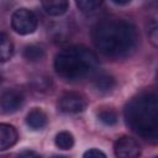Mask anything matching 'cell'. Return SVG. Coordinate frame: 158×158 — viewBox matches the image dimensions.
I'll use <instances>...</instances> for the list:
<instances>
[{"label":"cell","instance_id":"obj_1","mask_svg":"<svg viewBox=\"0 0 158 158\" xmlns=\"http://www.w3.org/2000/svg\"><path fill=\"white\" fill-rule=\"evenodd\" d=\"M91 38L96 49L112 59H123L132 56L139 41L136 27L122 19L99 21L93 27Z\"/></svg>","mask_w":158,"mask_h":158},{"label":"cell","instance_id":"obj_2","mask_svg":"<svg viewBox=\"0 0 158 158\" xmlns=\"http://www.w3.org/2000/svg\"><path fill=\"white\" fill-rule=\"evenodd\" d=\"M99 67L96 54L84 46L62 49L54 58L56 73L67 81H80L95 74Z\"/></svg>","mask_w":158,"mask_h":158},{"label":"cell","instance_id":"obj_3","mask_svg":"<svg viewBox=\"0 0 158 158\" xmlns=\"http://www.w3.org/2000/svg\"><path fill=\"white\" fill-rule=\"evenodd\" d=\"M127 126L143 138L156 141L158 137V102L153 94L133 98L125 109Z\"/></svg>","mask_w":158,"mask_h":158},{"label":"cell","instance_id":"obj_4","mask_svg":"<svg viewBox=\"0 0 158 158\" xmlns=\"http://www.w3.org/2000/svg\"><path fill=\"white\" fill-rule=\"evenodd\" d=\"M11 26L19 35H30L37 28V17L31 10L21 7L12 14Z\"/></svg>","mask_w":158,"mask_h":158},{"label":"cell","instance_id":"obj_5","mask_svg":"<svg viewBox=\"0 0 158 158\" xmlns=\"http://www.w3.org/2000/svg\"><path fill=\"white\" fill-rule=\"evenodd\" d=\"M86 107V100L80 93L69 91L58 100V109L63 114H79Z\"/></svg>","mask_w":158,"mask_h":158},{"label":"cell","instance_id":"obj_6","mask_svg":"<svg viewBox=\"0 0 158 158\" xmlns=\"http://www.w3.org/2000/svg\"><path fill=\"white\" fill-rule=\"evenodd\" d=\"M114 152L116 158H138L141 156V147L136 139L122 136L115 142Z\"/></svg>","mask_w":158,"mask_h":158},{"label":"cell","instance_id":"obj_7","mask_svg":"<svg viewBox=\"0 0 158 158\" xmlns=\"http://www.w3.org/2000/svg\"><path fill=\"white\" fill-rule=\"evenodd\" d=\"M25 102V95L21 90L17 89H7L0 99L1 109L5 114H14L19 111Z\"/></svg>","mask_w":158,"mask_h":158},{"label":"cell","instance_id":"obj_8","mask_svg":"<svg viewBox=\"0 0 158 158\" xmlns=\"http://www.w3.org/2000/svg\"><path fill=\"white\" fill-rule=\"evenodd\" d=\"M19 133L12 125L0 123V151H5L16 144Z\"/></svg>","mask_w":158,"mask_h":158},{"label":"cell","instance_id":"obj_9","mask_svg":"<svg viewBox=\"0 0 158 158\" xmlns=\"http://www.w3.org/2000/svg\"><path fill=\"white\" fill-rule=\"evenodd\" d=\"M47 122H48V117H47L46 112L38 107L32 109L27 114L26 123L32 130H42L47 126Z\"/></svg>","mask_w":158,"mask_h":158},{"label":"cell","instance_id":"obj_10","mask_svg":"<svg viewBox=\"0 0 158 158\" xmlns=\"http://www.w3.org/2000/svg\"><path fill=\"white\" fill-rule=\"evenodd\" d=\"M68 1L65 0H47L42 1L43 10L51 16H60L68 10Z\"/></svg>","mask_w":158,"mask_h":158},{"label":"cell","instance_id":"obj_11","mask_svg":"<svg viewBox=\"0 0 158 158\" xmlns=\"http://www.w3.org/2000/svg\"><path fill=\"white\" fill-rule=\"evenodd\" d=\"M93 85L98 91L109 93L116 86V80L114 77H111L109 74H100L94 79Z\"/></svg>","mask_w":158,"mask_h":158},{"label":"cell","instance_id":"obj_12","mask_svg":"<svg viewBox=\"0 0 158 158\" xmlns=\"http://www.w3.org/2000/svg\"><path fill=\"white\" fill-rule=\"evenodd\" d=\"M14 54V44L7 35L0 32V63L7 62Z\"/></svg>","mask_w":158,"mask_h":158},{"label":"cell","instance_id":"obj_13","mask_svg":"<svg viewBox=\"0 0 158 158\" xmlns=\"http://www.w3.org/2000/svg\"><path fill=\"white\" fill-rule=\"evenodd\" d=\"M23 58L28 62L37 63L44 58V49L38 44H30L26 46L23 49Z\"/></svg>","mask_w":158,"mask_h":158},{"label":"cell","instance_id":"obj_14","mask_svg":"<svg viewBox=\"0 0 158 158\" xmlns=\"http://www.w3.org/2000/svg\"><path fill=\"white\" fill-rule=\"evenodd\" d=\"M54 142L59 149L65 151V149H70L74 146V137L68 131H60L59 133H57Z\"/></svg>","mask_w":158,"mask_h":158},{"label":"cell","instance_id":"obj_15","mask_svg":"<svg viewBox=\"0 0 158 158\" xmlns=\"http://www.w3.org/2000/svg\"><path fill=\"white\" fill-rule=\"evenodd\" d=\"M49 32H51V36L54 42H64V41H67V38L69 36L68 27L64 23L53 25V27L49 30Z\"/></svg>","mask_w":158,"mask_h":158},{"label":"cell","instance_id":"obj_16","mask_svg":"<svg viewBox=\"0 0 158 158\" xmlns=\"http://www.w3.org/2000/svg\"><path fill=\"white\" fill-rule=\"evenodd\" d=\"M98 118L106 126H114L118 121V116L112 109H102L98 114Z\"/></svg>","mask_w":158,"mask_h":158},{"label":"cell","instance_id":"obj_17","mask_svg":"<svg viewBox=\"0 0 158 158\" xmlns=\"http://www.w3.org/2000/svg\"><path fill=\"white\" fill-rule=\"evenodd\" d=\"M101 4L102 1L100 0H78L77 1L78 9L84 14H91L96 11L101 6Z\"/></svg>","mask_w":158,"mask_h":158},{"label":"cell","instance_id":"obj_18","mask_svg":"<svg viewBox=\"0 0 158 158\" xmlns=\"http://www.w3.org/2000/svg\"><path fill=\"white\" fill-rule=\"evenodd\" d=\"M31 85H32L33 89L37 90V91H44V90H47V89L51 88L52 81H51V79H49L48 77L40 75V77H36V78L32 79Z\"/></svg>","mask_w":158,"mask_h":158},{"label":"cell","instance_id":"obj_19","mask_svg":"<svg viewBox=\"0 0 158 158\" xmlns=\"http://www.w3.org/2000/svg\"><path fill=\"white\" fill-rule=\"evenodd\" d=\"M157 32H158L157 23H156V21H152V23L148 26V37H149L151 43L154 47H157V44H158V33Z\"/></svg>","mask_w":158,"mask_h":158},{"label":"cell","instance_id":"obj_20","mask_svg":"<svg viewBox=\"0 0 158 158\" xmlns=\"http://www.w3.org/2000/svg\"><path fill=\"white\" fill-rule=\"evenodd\" d=\"M83 158H106V154L98 148H91L84 152Z\"/></svg>","mask_w":158,"mask_h":158},{"label":"cell","instance_id":"obj_21","mask_svg":"<svg viewBox=\"0 0 158 158\" xmlns=\"http://www.w3.org/2000/svg\"><path fill=\"white\" fill-rule=\"evenodd\" d=\"M16 158H41V156H40L37 152H35V151L26 149V151L20 152V153L16 156Z\"/></svg>","mask_w":158,"mask_h":158},{"label":"cell","instance_id":"obj_22","mask_svg":"<svg viewBox=\"0 0 158 158\" xmlns=\"http://www.w3.org/2000/svg\"><path fill=\"white\" fill-rule=\"evenodd\" d=\"M114 4H116V5H127L130 1H112Z\"/></svg>","mask_w":158,"mask_h":158},{"label":"cell","instance_id":"obj_23","mask_svg":"<svg viewBox=\"0 0 158 158\" xmlns=\"http://www.w3.org/2000/svg\"><path fill=\"white\" fill-rule=\"evenodd\" d=\"M51 158H67L65 156H52Z\"/></svg>","mask_w":158,"mask_h":158},{"label":"cell","instance_id":"obj_24","mask_svg":"<svg viewBox=\"0 0 158 158\" xmlns=\"http://www.w3.org/2000/svg\"><path fill=\"white\" fill-rule=\"evenodd\" d=\"M0 83H1V77H0Z\"/></svg>","mask_w":158,"mask_h":158},{"label":"cell","instance_id":"obj_25","mask_svg":"<svg viewBox=\"0 0 158 158\" xmlns=\"http://www.w3.org/2000/svg\"><path fill=\"white\" fill-rule=\"evenodd\" d=\"M154 158H157V157H154Z\"/></svg>","mask_w":158,"mask_h":158}]
</instances>
